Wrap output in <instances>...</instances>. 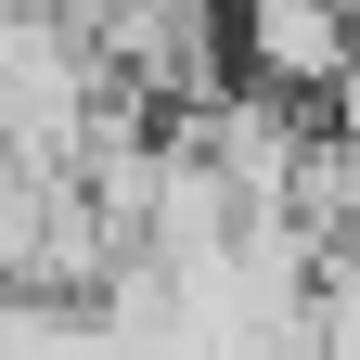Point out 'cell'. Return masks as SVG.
I'll return each mask as SVG.
<instances>
[{
    "label": "cell",
    "mask_w": 360,
    "mask_h": 360,
    "mask_svg": "<svg viewBox=\"0 0 360 360\" xmlns=\"http://www.w3.org/2000/svg\"><path fill=\"white\" fill-rule=\"evenodd\" d=\"M232 65L283 103H347L360 90V0H232Z\"/></svg>",
    "instance_id": "obj_1"
}]
</instances>
